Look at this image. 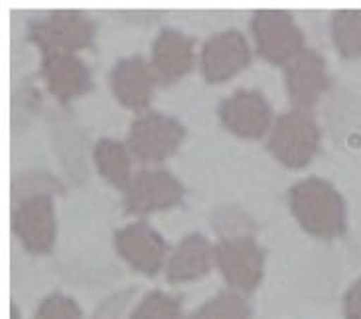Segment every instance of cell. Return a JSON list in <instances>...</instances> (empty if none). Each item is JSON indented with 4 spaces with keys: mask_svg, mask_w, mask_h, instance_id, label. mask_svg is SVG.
<instances>
[{
    "mask_svg": "<svg viewBox=\"0 0 361 319\" xmlns=\"http://www.w3.org/2000/svg\"><path fill=\"white\" fill-rule=\"evenodd\" d=\"M290 209L304 231L318 239H336L345 231L342 195L322 177H306L290 189Z\"/></svg>",
    "mask_w": 361,
    "mask_h": 319,
    "instance_id": "1",
    "label": "cell"
},
{
    "mask_svg": "<svg viewBox=\"0 0 361 319\" xmlns=\"http://www.w3.org/2000/svg\"><path fill=\"white\" fill-rule=\"evenodd\" d=\"M269 152L286 168L300 170L320 148V128L310 111L293 108L276 118L267 142Z\"/></svg>",
    "mask_w": 361,
    "mask_h": 319,
    "instance_id": "2",
    "label": "cell"
},
{
    "mask_svg": "<svg viewBox=\"0 0 361 319\" xmlns=\"http://www.w3.org/2000/svg\"><path fill=\"white\" fill-rule=\"evenodd\" d=\"M259 56L274 65H288L304 51V34L286 10H257L251 20Z\"/></svg>",
    "mask_w": 361,
    "mask_h": 319,
    "instance_id": "3",
    "label": "cell"
},
{
    "mask_svg": "<svg viewBox=\"0 0 361 319\" xmlns=\"http://www.w3.org/2000/svg\"><path fill=\"white\" fill-rule=\"evenodd\" d=\"M184 126L174 116L145 113L128 128L127 146L140 164H158L174 154L184 140Z\"/></svg>",
    "mask_w": 361,
    "mask_h": 319,
    "instance_id": "4",
    "label": "cell"
},
{
    "mask_svg": "<svg viewBox=\"0 0 361 319\" xmlns=\"http://www.w3.org/2000/svg\"><path fill=\"white\" fill-rule=\"evenodd\" d=\"M97 24L79 10H56L42 20H34L28 26V38L46 51L75 54L87 48L95 38Z\"/></svg>",
    "mask_w": 361,
    "mask_h": 319,
    "instance_id": "5",
    "label": "cell"
},
{
    "mask_svg": "<svg viewBox=\"0 0 361 319\" xmlns=\"http://www.w3.org/2000/svg\"><path fill=\"white\" fill-rule=\"evenodd\" d=\"M12 231L32 254H46L56 241L54 197L48 192L26 194L12 209Z\"/></svg>",
    "mask_w": 361,
    "mask_h": 319,
    "instance_id": "6",
    "label": "cell"
},
{
    "mask_svg": "<svg viewBox=\"0 0 361 319\" xmlns=\"http://www.w3.org/2000/svg\"><path fill=\"white\" fill-rule=\"evenodd\" d=\"M215 264L237 292H253L263 280L264 251L253 237H233L215 244Z\"/></svg>",
    "mask_w": 361,
    "mask_h": 319,
    "instance_id": "7",
    "label": "cell"
},
{
    "mask_svg": "<svg viewBox=\"0 0 361 319\" xmlns=\"http://www.w3.org/2000/svg\"><path fill=\"white\" fill-rule=\"evenodd\" d=\"M184 199V185L168 170H140L125 192V209L130 215L166 211Z\"/></svg>",
    "mask_w": 361,
    "mask_h": 319,
    "instance_id": "8",
    "label": "cell"
},
{
    "mask_svg": "<svg viewBox=\"0 0 361 319\" xmlns=\"http://www.w3.org/2000/svg\"><path fill=\"white\" fill-rule=\"evenodd\" d=\"M221 125L241 138H261L271 130L273 108L269 101L253 89H239L219 105Z\"/></svg>",
    "mask_w": 361,
    "mask_h": 319,
    "instance_id": "9",
    "label": "cell"
},
{
    "mask_svg": "<svg viewBox=\"0 0 361 319\" xmlns=\"http://www.w3.org/2000/svg\"><path fill=\"white\" fill-rule=\"evenodd\" d=\"M251 48L241 32L225 30L202 48V73L207 83H224L251 63Z\"/></svg>",
    "mask_w": 361,
    "mask_h": 319,
    "instance_id": "10",
    "label": "cell"
},
{
    "mask_svg": "<svg viewBox=\"0 0 361 319\" xmlns=\"http://www.w3.org/2000/svg\"><path fill=\"white\" fill-rule=\"evenodd\" d=\"M115 249L140 274L157 276L166 261L168 244L150 225L138 221L115 232Z\"/></svg>",
    "mask_w": 361,
    "mask_h": 319,
    "instance_id": "11",
    "label": "cell"
},
{
    "mask_svg": "<svg viewBox=\"0 0 361 319\" xmlns=\"http://www.w3.org/2000/svg\"><path fill=\"white\" fill-rule=\"evenodd\" d=\"M330 83L326 61L316 49H304L286 65V91L294 108L310 111Z\"/></svg>",
    "mask_w": 361,
    "mask_h": 319,
    "instance_id": "12",
    "label": "cell"
},
{
    "mask_svg": "<svg viewBox=\"0 0 361 319\" xmlns=\"http://www.w3.org/2000/svg\"><path fill=\"white\" fill-rule=\"evenodd\" d=\"M42 77L49 93L61 103L87 93L93 85L87 63L75 54L66 51L42 54Z\"/></svg>",
    "mask_w": 361,
    "mask_h": 319,
    "instance_id": "13",
    "label": "cell"
},
{
    "mask_svg": "<svg viewBox=\"0 0 361 319\" xmlns=\"http://www.w3.org/2000/svg\"><path fill=\"white\" fill-rule=\"evenodd\" d=\"M111 89L121 105L133 111H142L150 105L158 79L154 69L142 56H133L117 61L111 69Z\"/></svg>",
    "mask_w": 361,
    "mask_h": 319,
    "instance_id": "14",
    "label": "cell"
},
{
    "mask_svg": "<svg viewBox=\"0 0 361 319\" xmlns=\"http://www.w3.org/2000/svg\"><path fill=\"white\" fill-rule=\"evenodd\" d=\"M194 63V39L172 28H164L158 34L150 54V65L154 69L158 83H174L190 73Z\"/></svg>",
    "mask_w": 361,
    "mask_h": 319,
    "instance_id": "15",
    "label": "cell"
},
{
    "mask_svg": "<svg viewBox=\"0 0 361 319\" xmlns=\"http://www.w3.org/2000/svg\"><path fill=\"white\" fill-rule=\"evenodd\" d=\"M215 262V246L204 234H188L176 246L166 264V280L170 284L194 282L212 270Z\"/></svg>",
    "mask_w": 361,
    "mask_h": 319,
    "instance_id": "16",
    "label": "cell"
},
{
    "mask_svg": "<svg viewBox=\"0 0 361 319\" xmlns=\"http://www.w3.org/2000/svg\"><path fill=\"white\" fill-rule=\"evenodd\" d=\"M93 160L101 177L113 187L127 192L133 182V154L127 144L113 138H101L93 150Z\"/></svg>",
    "mask_w": 361,
    "mask_h": 319,
    "instance_id": "17",
    "label": "cell"
},
{
    "mask_svg": "<svg viewBox=\"0 0 361 319\" xmlns=\"http://www.w3.org/2000/svg\"><path fill=\"white\" fill-rule=\"evenodd\" d=\"M332 38L343 58H361V10H340L334 14Z\"/></svg>",
    "mask_w": 361,
    "mask_h": 319,
    "instance_id": "18",
    "label": "cell"
},
{
    "mask_svg": "<svg viewBox=\"0 0 361 319\" xmlns=\"http://www.w3.org/2000/svg\"><path fill=\"white\" fill-rule=\"evenodd\" d=\"M251 311L243 296L237 292H219L215 298L207 300L197 308L194 313H190L185 319H249Z\"/></svg>",
    "mask_w": 361,
    "mask_h": 319,
    "instance_id": "19",
    "label": "cell"
},
{
    "mask_svg": "<svg viewBox=\"0 0 361 319\" xmlns=\"http://www.w3.org/2000/svg\"><path fill=\"white\" fill-rule=\"evenodd\" d=\"M182 304L174 296H168L164 292L154 290L137 306L133 315L128 319H180Z\"/></svg>",
    "mask_w": 361,
    "mask_h": 319,
    "instance_id": "20",
    "label": "cell"
},
{
    "mask_svg": "<svg viewBox=\"0 0 361 319\" xmlns=\"http://www.w3.org/2000/svg\"><path fill=\"white\" fill-rule=\"evenodd\" d=\"M34 319H83V315L75 301L56 292L39 304Z\"/></svg>",
    "mask_w": 361,
    "mask_h": 319,
    "instance_id": "21",
    "label": "cell"
},
{
    "mask_svg": "<svg viewBox=\"0 0 361 319\" xmlns=\"http://www.w3.org/2000/svg\"><path fill=\"white\" fill-rule=\"evenodd\" d=\"M343 315L345 319H361V278L350 286L343 300Z\"/></svg>",
    "mask_w": 361,
    "mask_h": 319,
    "instance_id": "22",
    "label": "cell"
},
{
    "mask_svg": "<svg viewBox=\"0 0 361 319\" xmlns=\"http://www.w3.org/2000/svg\"><path fill=\"white\" fill-rule=\"evenodd\" d=\"M12 319H20V313H18V308H16V304H12Z\"/></svg>",
    "mask_w": 361,
    "mask_h": 319,
    "instance_id": "23",
    "label": "cell"
}]
</instances>
